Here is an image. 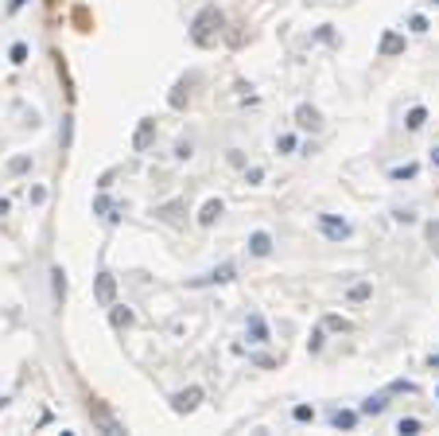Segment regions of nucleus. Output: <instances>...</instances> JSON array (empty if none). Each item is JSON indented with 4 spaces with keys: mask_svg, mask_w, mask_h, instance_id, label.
<instances>
[{
    "mask_svg": "<svg viewBox=\"0 0 439 436\" xmlns=\"http://www.w3.org/2000/svg\"><path fill=\"white\" fill-rule=\"evenodd\" d=\"M319 230L331 242H342V238H350V222H342V218H334V215H319Z\"/></svg>",
    "mask_w": 439,
    "mask_h": 436,
    "instance_id": "obj_1",
    "label": "nucleus"
},
{
    "mask_svg": "<svg viewBox=\"0 0 439 436\" xmlns=\"http://www.w3.org/2000/svg\"><path fill=\"white\" fill-rule=\"evenodd\" d=\"M94 296H97V304H101V308H109V304H113V296H117V280H113V273H101V277H97Z\"/></svg>",
    "mask_w": 439,
    "mask_h": 436,
    "instance_id": "obj_2",
    "label": "nucleus"
},
{
    "mask_svg": "<svg viewBox=\"0 0 439 436\" xmlns=\"http://www.w3.org/2000/svg\"><path fill=\"white\" fill-rule=\"evenodd\" d=\"M199 401H202V389L190 386V389H183V393L171 398V409H175V413H190V409H199Z\"/></svg>",
    "mask_w": 439,
    "mask_h": 436,
    "instance_id": "obj_3",
    "label": "nucleus"
},
{
    "mask_svg": "<svg viewBox=\"0 0 439 436\" xmlns=\"http://www.w3.org/2000/svg\"><path fill=\"white\" fill-rule=\"evenodd\" d=\"M296 125H299V129H308V133H319V129H323L319 109H315V106H299L296 109Z\"/></svg>",
    "mask_w": 439,
    "mask_h": 436,
    "instance_id": "obj_4",
    "label": "nucleus"
},
{
    "mask_svg": "<svg viewBox=\"0 0 439 436\" xmlns=\"http://www.w3.org/2000/svg\"><path fill=\"white\" fill-rule=\"evenodd\" d=\"M245 331H249V343H268V324H264L261 315L253 312L249 324H245Z\"/></svg>",
    "mask_w": 439,
    "mask_h": 436,
    "instance_id": "obj_5",
    "label": "nucleus"
},
{
    "mask_svg": "<svg viewBox=\"0 0 439 436\" xmlns=\"http://www.w3.org/2000/svg\"><path fill=\"white\" fill-rule=\"evenodd\" d=\"M249 254H253V257H268V254H273V238H268L264 230H257V234L249 238Z\"/></svg>",
    "mask_w": 439,
    "mask_h": 436,
    "instance_id": "obj_6",
    "label": "nucleus"
},
{
    "mask_svg": "<svg viewBox=\"0 0 439 436\" xmlns=\"http://www.w3.org/2000/svg\"><path fill=\"white\" fill-rule=\"evenodd\" d=\"M152 133H155V121H140V129H136V136H132V148L144 152V148L152 145Z\"/></svg>",
    "mask_w": 439,
    "mask_h": 436,
    "instance_id": "obj_7",
    "label": "nucleus"
},
{
    "mask_svg": "<svg viewBox=\"0 0 439 436\" xmlns=\"http://www.w3.org/2000/svg\"><path fill=\"white\" fill-rule=\"evenodd\" d=\"M385 405H389V393H373V398L362 401V413H366V417H377V413H385Z\"/></svg>",
    "mask_w": 439,
    "mask_h": 436,
    "instance_id": "obj_8",
    "label": "nucleus"
},
{
    "mask_svg": "<svg viewBox=\"0 0 439 436\" xmlns=\"http://www.w3.org/2000/svg\"><path fill=\"white\" fill-rule=\"evenodd\" d=\"M155 215L164 218V222H171V226H179V222H183V203H164V206H155Z\"/></svg>",
    "mask_w": 439,
    "mask_h": 436,
    "instance_id": "obj_9",
    "label": "nucleus"
},
{
    "mask_svg": "<svg viewBox=\"0 0 439 436\" xmlns=\"http://www.w3.org/2000/svg\"><path fill=\"white\" fill-rule=\"evenodd\" d=\"M424 121H427V109H424V106H416V109H408V117H404V129L420 133V129H424Z\"/></svg>",
    "mask_w": 439,
    "mask_h": 436,
    "instance_id": "obj_10",
    "label": "nucleus"
},
{
    "mask_svg": "<svg viewBox=\"0 0 439 436\" xmlns=\"http://www.w3.org/2000/svg\"><path fill=\"white\" fill-rule=\"evenodd\" d=\"M218 218H222V203H218V199H210V203L202 206L199 222H202V226H214V222H218Z\"/></svg>",
    "mask_w": 439,
    "mask_h": 436,
    "instance_id": "obj_11",
    "label": "nucleus"
},
{
    "mask_svg": "<svg viewBox=\"0 0 439 436\" xmlns=\"http://www.w3.org/2000/svg\"><path fill=\"white\" fill-rule=\"evenodd\" d=\"M401 51H404V39L397 36V32L381 36V55H401Z\"/></svg>",
    "mask_w": 439,
    "mask_h": 436,
    "instance_id": "obj_12",
    "label": "nucleus"
},
{
    "mask_svg": "<svg viewBox=\"0 0 439 436\" xmlns=\"http://www.w3.org/2000/svg\"><path fill=\"white\" fill-rule=\"evenodd\" d=\"M109 308H113V312H109V315H113V327H129L132 319H136V315H132L125 304H109Z\"/></svg>",
    "mask_w": 439,
    "mask_h": 436,
    "instance_id": "obj_13",
    "label": "nucleus"
},
{
    "mask_svg": "<svg viewBox=\"0 0 439 436\" xmlns=\"http://www.w3.org/2000/svg\"><path fill=\"white\" fill-rule=\"evenodd\" d=\"M331 424H334V428H354V424H358V413L338 409V413H331Z\"/></svg>",
    "mask_w": 439,
    "mask_h": 436,
    "instance_id": "obj_14",
    "label": "nucleus"
},
{
    "mask_svg": "<svg viewBox=\"0 0 439 436\" xmlns=\"http://www.w3.org/2000/svg\"><path fill=\"white\" fill-rule=\"evenodd\" d=\"M214 280H234V265H222V269H214V273H206L199 284H214Z\"/></svg>",
    "mask_w": 439,
    "mask_h": 436,
    "instance_id": "obj_15",
    "label": "nucleus"
},
{
    "mask_svg": "<svg viewBox=\"0 0 439 436\" xmlns=\"http://www.w3.org/2000/svg\"><path fill=\"white\" fill-rule=\"evenodd\" d=\"M94 215H101V218H109V222H117V215H113V203H109L105 195L94 203Z\"/></svg>",
    "mask_w": 439,
    "mask_h": 436,
    "instance_id": "obj_16",
    "label": "nucleus"
},
{
    "mask_svg": "<svg viewBox=\"0 0 439 436\" xmlns=\"http://www.w3.org/2000/svg\"><path fill=\"white\" fill-rule=\"evenodd\" d=\"M323 327H327V331H350V324H346L342 315H327V319H323Z\"/></svg>",
    "mask_w": 439,
    "mask_h": 436,
    "instance_id": "obj_17",
    "label": "nucleus"
},
{
    "mask_svg": "<svg viewBox=\"0 0 439 436\" xmlns=\"http://www.w3.org/2000/svg\"><path fill=\"white\" fill-rule=\"evenodd\" d=\"M369 292H373V289H369V284H354V289L346 292V296H350V300H354V304H362V300H369Z\"/></svg>",
    "mask_w": 439,
    "mask_h": 436,
    "instance_id": "obj_18",
    "label": "nucleus"
},
{
    "mask_svg": "<svg viewBox=\"0 0 439 436\" xmlns=\"http://www.w3.org/2000/svg\"><path fill=\"white\" fill-rule=\"evenodd\" d=\"M292 417H296V421H315V409H311V405H296V409H292Z\"/></svg>",
    "mask_w": 439,
    "mask_h": 436,
    "instance_id": "obj_19",
    "label": "nucleus"
},
{
    "mask_svg": "<svg viewBox=\"0 0 439 436\" xmlns=\"http://www.w3.org/2000/svg\"><path fill=\"white\" fill-rule=\"evenodd\" d=\"M397 433H408V436H412V433H420V421H416V417H404V421L397 424Z\"/></svg>",
    "mask_w": 439,
    "mask_h": 436,
    "instance_id": "obj_20",
    "label": "nucleus"
},
{
    "mask_svg": "<svg viewBox=\"0 0 439 436\" xmlns=\"http://www.w3.org/2000/svg\"><path fill=\"white\" fill-rule=\"evenodd\" d=\"M27 168H32V160H27V156H16L12 164H8V171H12V175H20V171H27Z\"/></svg>",
    "mask_w": 439,
    "mask_h": 436,
    "instance_id": "obj_21",
    "label": "nucleus"
},
{
    "mask_svg": "<svg viewBox=\"0 0 439 436\" xmlns=\"http://www.w3.org/2000/svg\"><path fill=\"white\" fill-rule=\"evenodd\" d=\"M416 175V164H404V168H392V180H412Z\"/></svg>",
    "mask_w": 439,
    "mask_h": 436,
    "instance_id": "obj_22",
    "label": "nucleus"
},
{
    "mask_svg": "<svg viewBox=\"0 0 439 436\" xmlns=\"http://www.w3.org/2000/svg\"><path fill=\"white\" fill-rule=\"evenodd\" d=\"M389 393H416V386L401 378V382H392V386H389Z\"/></svg>",
    "mask_w": 439,
    "mask_h": 436,
    "instance_id": "obj_23",
    "label": "nucleus"
},
{
    "mask_svg": "<svg viewBox=\"0 0 439 436\" xmlns=\"http://www.w3.org/2000/svg\"><path fill=\"white\" fill-rule=\"evenodd\" d=\"M323 339H327V327H319V331H315V335H311V351H323Z\"/></svg>",
    "mask_w": 439,
    "mask_h": 436,
    "instance_id": "obj_24",
    "label": "nucleus"
},
{
    "mask_svg": "<svg viewBox=\"0 0 439 436\" xmlns=\"http://www.w3.org/2000/svg\"><path fill=\"white\" fill-rule=\"evenodd\" d=\"M55 292L66 296V273H62V269H55Z\"/></svg>",
    "mask_w": 439,
    "mask_h": 436,
    "instance_id": "obj_25",
    "label": "nucleus"
},
{
    "mask_svg": "<svg viewBox=\"0 0 439 436\" xmlns=\"http://www.w3.org/2000/svg\"><path fill=\"white\" fill-rule=\"evenodd\" d=\"M12 62H16V66L27 62V47H24V43H16V47H12Z\"/></svg>",
    "mask_w": 439,
    "mask_h": 436,
    "instance_id": "obj_26",
    "label": "nucleus"
},
{
    "mask_svg": "<svg viewBox=\"0 0 439 436\" xmlns=\"http://www.w3.org/2000/svg\"><path fill=\"white\" fill-rule=\"evenodd\" d=\"M276 148H280V152H292V148H296V136H280V141H276Z\"/></svg>",
    "mask_w": 439,
    "mask_h": 436,
    "instance_id": "obj_27",
    "label": "nucleus"
},
{
    "mask_svg": "<svg viewBox=\"0 0 439 436\" xmlns=\"http://www.w3.org/2000/svg\"><path fill=\"white\" fill-rule=\"evenodd\" d=\"M408 27H412V32H427V20H424V16H412V20H408Z\"/></svg>",
    "mask_w": 439,
    "mask_h": 436,
    "instance_id": "obj_28",
    "label": "nucleus"
},
{
    "mask_svg": "<svg viewBox=\"0 0 439 436\" xmlns=\"http://www.w3.org/2000/svg\"><path fill=\"white\" fill-rule=\"evenodd\" d=\"M245 180H249V183H261L264 171H261V168H249V171H245Z\"/></svg>",
    "mask_w": 439,
    "mask_h": 436,
    "instance_id": "obj_29",
    "label": "nucleus"
},
{
    "mask_svg": "<svg viewBox=\"0 0 439 436\" xmlns=\"http://www.w3.org/2000/svg\"><path fill=\"white\" fill-rule=\"evenodd\" d=\"M59 141H62V148L71 145V121H62V133H59Z\"/></svg>",
    "mask_w": 439,
    "mask_h": 436,
    "instance_id": "obj_30",
    "label": "nucleus"
},
{
    "mask_svg": "<svg viewBox=\"0 0 439 436\" xmlns=\"http://www.w3.org/2000/svg\"><path fill=\"white\" fill-rule=\"evenodd\" d=\"M392 218H397V222H416V215H412V210H397Z\"/></svg>",
    "mask_w": 439,
    "mask_h": 436,
    "instance_id": "obj_31",
    "label": "nucleus"
},
{
    "mask_svg": "<svg viewBox=\"0 0 439 436\" xmlns=\"http://www.w3.org/2000/svg\"><path fill=\"white\" fill-rule=\"evenodd\" d=\"M427 238H431V242H439V222H431V226H427Z\"/></svg>",
    "mask_w": 439,
    "mask_h": 436,
    "instance_id": "obj_32",
    "label": "nucleus"
},
{
    "mask_svg": "<svg viewBox=\"0 0 439 436\" xmlns=\"http://www.w3.org/2000/svg\"><path fill=\"white\" fill-rule=\"evenodd\" d=\"M0 215H8V199H0Z\"/></svg>",
    "mask_w": 439,
    "mask_h": 436,
    "instance_id": "obj_33",
    "label": "nucleus"
},
{
    "mask_svg": "<svg viewBox=\"0 0 439 436\" xmlns=\"http://www.w3.org/2000/svg\"><path fill=\"white\" fill-rule=\"evenodd\" d=\"M427 366H439V354H431V359H427Z\"/></svg>",
    "mask_w": 439,
    "mask_h": 436,
    "instance_id": "obj_34",
    "label": "nucleus"
},
{
    "mask_svg": "<svg viewBox=\"0 0 439 436\" xmlns=\"http://www.w3.org/2000/svg\"><path fill=\"white\" fill-rule=\"evenodd\" d=\"M431 160H436V164H439V148H436V152H431Z\"/></svg>",
    "mask_w": 439,
    "mask_h": 436,
    "instance_id": "obj_35",
    "label": "nucleus"
},
{
    "mask_svg": "<svg viewBox=\"0 0 439 436\" xmlns=\"http://www.w3.org/2000/svg\"><path fill=\"white\" fill-rule=\"evenodd\" d=\"M4 405H8V398H0V409H4Z\"/></svg>",
    "mask_w": 439,
    "mask_h": 436,
    "instance_id": "obj_36",
    "label": "nucleus"
},
{
    "mask_svg": "<svg viewBox=\"0 0 439 436\" xmlns=\"http://www.w3.org/2000/svg\"><path fill=\"white\" fill-rule=\"evenodd\" d=\"M436 398H439V393H436Z\"/></svg>",
    "mask_w": 439,
    "mask_h": 436,
    "instance_id": "obj_37",
    "label": "nucleus"
}]
</instances>
